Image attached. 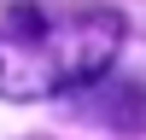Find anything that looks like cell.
Masks as SVG:
<instances>
[{
	"instance_id": "cell-1",
	"label": "cell",
	"mask_w": 146,
	"mask_h": 140,
	"mask_svg": "<svg viewBox=\"0 0 146 140\" xmlns=\"http://www.w3.org/2000/svg\"><path fill=\"white\" fill-rule=\"evenodd\" d=\"M123 41V18L111 6H12L0 18V99H53L105 76Z\"/></svg>"
}]
</instances>
